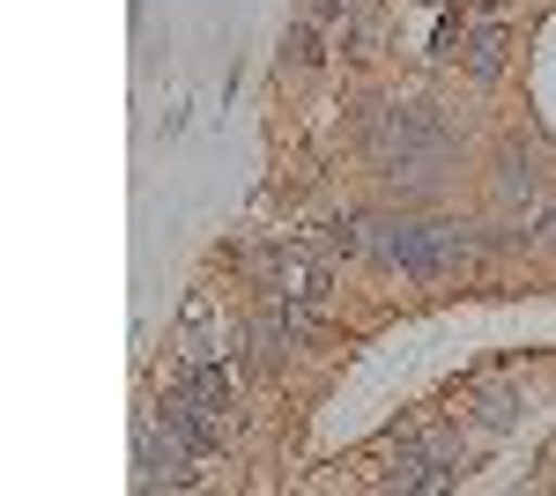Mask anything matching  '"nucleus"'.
<instances>
[{
  "label": "nucleus",
  "mask_w": 556,
  "mask_h": 496,
  "mask_svg": "<svg viewBox=\"0 0 556 496\" xmlns=\"http://www.w3.org/2000/svg\"><path fill=\"white\" fill-rule=\"evenodd\" d=\"M475 252L460 222H424V215H379L371 222V267H401V275H453Z\"/></svg>",
  "instance_id": "f257e3e1"
},
{
  "label": "nucleus",
  "mask_w": 556,
  "mask_h": 496,
  "mask_svg": "<svg viewBox=\"0 0 556 496\" xmlns=\"http://www.w3.org/2000/svg\"><path fill=\"white\" fill-rule=\"evenodd\" d=\"M260 290L282 296V304H327L334 282H327V267L304 245H275V252H260Z\"/></svg>",
  "instance_id": "f03ea898"
},
{
  "label": "nucleus",
  "mask_w": 556,
  "mask_h": 496,
  "mask_svg": "<svg viewBox=\"0 0 556 496\" xmlns=\"http://www.w3.org/2000/svg\"><path fill=\"white\" fill-rule=\"evenodd\" d=\"M193 459L201 453H186L164 422H141V430H134V482H141V489H186V482H193Z\"/></svg>",
  "instance_id": "7ed1b4c3"
},
{
  "label": "nucleus",
  "mask_w": 556,
  "mask_h": 496,
  "mask_svg": "<svg viewBox=\"0 0 556 496\" xmlns=\"http://www.w3.org/2000/svg\"><path fill=\"white\" fill-rule=\"evenodd\" d=\"M156 422H164V430H172L178 445H186V453H223V415H208L201 408V400H193V393H186V385H178L172 400H156Z\"/></svg>",
  "instance_id": "20e7f679"
},
{
  "label": "nucleus",
  "mask_w": 556,
  "mask_h": 496,
  "mask_svg": "<svg viewBox=\"0 0 556 496\" xmlns=\"http://www.w3.org/2000/svg\"><path fill=\"white\" fill-rule=\"evenodd\" d=\"M186 393H193L208 415H223V422H230V408H238V378L223 371L215 356H193V364H186Z\"/></svg>",
  "instance_id": "39448f33"
},
{
  "label": "nucleus",
  "mask_w": 556,
  "mask_h": 496,
  "mask_svg": "<svg viewBox=\"0 0 556 496\" xmlns=\"http://www.w3.org/2000/svg\"><path fill=\"white\" fill-rule=\"evenodd\" d=\"M178 348H186V356H208V348H223V341H215V304H208V290L186 296V311H178Z\"/></svg>",
  "instance_id": "423d86ee"
},
{
  "label": "nucleus",
  "mask_w": 556,
  "mask_h": 496,
  "mask_svg": "<svg viewBox=\"0 0 556 496\" xmlns=\"http://www.w3.org/2000/svg\"><path fill=\"white\" fill-rule=\"evenodd\" d=\"M505 44H513L505 23H482V30L468 38V75L475 82H497V75H505Z\"/></svg>",
  "instance_id": "0eeeda50"
},
{
  "label": "nucleus",
  "mask_w": 556,
  "mask_h": 496,
  "mask_svg": "<svg viewBox=\"0 0 556 496\" xmlns=\"http://www.w3.org/2000/svg\"><path fill=\"white\" fill-rule=\"evenodd\" d=\"M282 60H290L298 75H312V67H319V23H312V15H298V23H290V38H282Z\"/></svg>",
  "instance_id": "6e6552de"
},
{
  "label": "nucleus",
  "mask_w": 556,
  "mask_h": 496,
  "mask_svg": "<svg viewBox=\"0 0 556 496\" xmlns=\"http://www.w3.org/2000/svg\"><path fill=\"white\" fill-rule=\"evenodd\" d=\"M497 193H505V201H534V164H527L519 149L497 156Z\"/></svg>",
  "instance_id": "1a4fd4ad"
},
{
  "label": "nucleus",
  "mask_w": 556,
  "mask_h": 496,
  "mask_svg": "<svg viewBox=\"0 0 556 496\" xmlns=\"http://www.w3.org/2000/svg\"><path fill=\"white\" fill-rule=\"evenodd\" d=\"M475 422H482V430H513L519 400H513V393H482V400H475Z\"/></svg>",
  "instance_id": "9d476101"
},
{
  "label": "nucleus",
  "mask_w": 556,
  "mask_h": 496,
  "mask_svg": "<svg viewBox=\"0 0 556 496\" xmlns=\"http://www.w3.org/2000/svg\"><path fill=\"white\" fill-rule=\"evenodd\" d=\"M342 8H349V0H304V15H312V23H342Z\"/></svg>",
  "instance_id": "9b49d317"
}]
</instances>
